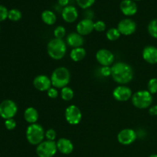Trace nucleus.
I'll use <instances>...</instances> for the list:
<instances>
[{
    "mask_svg": "<svg viewBox=\"0 0 157 157\" xmlns=\"http://www.w3.org/2000/svg\"><path fill=\"white\" fill-rule=\"evenodd\" d=\"M111 77L115 82L124 85L133 79L134 71L131 65L127 63L119 61L112 65Z\"/></svg>",
    "mask_w": 157,
    "mask_h": 157,
    "instance_id": "obj_1",
    "label": "nucleus"
},
{
    "mask_svg": "<svg viewBox=\"0 0 157 157\" xmlns=\"http://www.w3.org/2000/svg\"><path fill=\"white\" fill-rule=\"evenodd\" d=\"M48 55L54 60H61L65 56L67 52V44L63 39L53 38L47 45Z\"/></svg>",
    "mask_w": 157,
    "mask_h": 157,
    "instance_id": "obj_2",
    "label": "nucleus"
},
{
    "mask_svg": "<svg viewBox=\"0 0 157 157\" xmlns=\"http://www.w3.org/2000/svg\"><path fill=\"white\" fill-rule=\"evenodd\" d=\"M52 84L55 88L67 87L71 81L70 71L65 67H58L54 70L51 75Z\"/></svg>",
    "mask_w": 157,
    "mask_h": 157,
    "instance_id": "obj_3",
    "label": "nucleus"
},
{
    "mask_svg": "<svg viewBox=\"0 0 157 157\" xmlns=\"http://www.w3.org/2000/svg\"><path fill=\"white\" fill-rule=\"evenodd\" d=\"M26 139L28 142L34 146H38L44 141L45 137V132L41 124H29L26 129Z\"/></svg>",
    "mask_w": 157,
    "mask_h": 157,
    "instance_id": "obj_4",
    "label": "nucleus"
},
{
    "mask_svg": "<svg viewBox=\"0 0 157 157\" xmlns=\"http://www.w3.org/2000/svg\"><path fill=\"white\" fill-rule=\"evenodd\" d=\"M132 104L138 109H147L151 107L153 101V94L147 90H137L133 94L131 98Z\"/></svg>",
    "mask_w": 157,
    "mask_h": 157,
    "instance_id": "obj_5",
    "label": "nucleus"
},
{
    "mask_svg": "<svg viewBox=\"0 0 157 157\" xmlns=\"http://www.w3.org/2000/svg\"><path fill=\"white\" fill-rule=\"evenodd\" d=\"M58 152L56 142L44 140L36 147V154L38 157H53Z\"/></svg>",
    "mask_w": 157,
    "mask_h": 157,
    "instance_id": "obj_6",
    "label": "nucleus"
},
{
    "mask_svg": "<svg viewBox=\"0 0 157 157\" xmlns=\"http://www.w3.org/2000/svg\"><path fill=\"white\" fill-rule=\"evenodd\" d=\"M17 112L18 107L15 101L7 99L0 103V117L5 121L15 117Z\"/></svg>",
    "mask_w": 157,
    "mask_h": 157,
    "instance_id": "obj_7",
    "label": "nucleus"
},
{
    "mask_svg": "<svg viewBox=\"0 0 157 157\" xmlns=\"http://www.w3.org/2000/svg\"><path fill=\"white\" fill-rule=\"evenodd\" d=\"M65 120L71 125H78L81 123L82 120V113L79 107L76 105H70L66 108L65 113Z\"/></svg>",
    "mask_w": 157,
    "mask_h": 157,
    "instance_id": "obj_8",
    "label": "nucleus"
},
{
    "mask_svg": "<svg viewBox=\"0 0 157 157\" xmlns=\"http://www.w3.org/2000/svg\"><path fill=\"white\" fill-rule=\"evenodd\" d=\"M137 139V133L134 130L126 128L121 130L117 134V140L121 144L128 146L132 144Z\"/></svg>",
    "mask_w": 157,
    "mask_h": 157,
    "instance_id": "obj_9",
    "label": "nucleus"
},
{
    "mask_svg": "<svg viewBox=\"0 0 157 157\" xmlns=\"http://www.w3.org/2000/svg\"><path fill=\"white\" fill-rule=\"evenodd\" d=\"M117 29L121 35L129 36L133 35L136 32V23L131 18H124L118 23Z\"/></svg>",
    "mask_w": 157,
    "mask_h": 157,
    "instance_id": "obj_10",
    "label": "nucleus"
},
{
    "mask_svg": "<svg viewBox=\"0 0 157 157\" xmlns=\"http://www.w3.org/2000/svg\"><path fill=\"white\" fill-rule=\"evenodd\" d=\"M133 91L129 87L126 85H119L115 87L113 91V97L116 101L125 102L131 99Z\"/></svg>",
    "mask_w": 157,
    "mask_h": 157,
    "instance_id": "obj_11",
    "label": "nucleus"
},
{
    "mask_svg": "<svg viewBox=\"0 0 157 157\" xmlns=\"http://www.w3.org/2000/svg\"><path fill=\"white\" fill-rule=\"evenodd\" d=\"M96 60L101 66H110L114 61V55L110 50L101 48L96 53Z\"/></svg>",
    "mask_w": 157,
    "mask_h": 157,
    "instance_id": "obj_12",
    "label": "nucleus"
},
{
    "mask_svg": "<svg viewBox=\"0 0 157 157\" xmlns=\"http://www.w3.org/2000/svg\"><path fill=\"white\" fill-rule=\"evenodd\" d=\"M33 85L39 91H48L52 87V84L50 78L47 75H40L34 78Z\"/></svg>",
    "mask_w": 157,
    "mask_h": 157,
    "instance_id": "obj_13",
    "label": "nucleus"
},
{
    "mask_svg": "<svg viewBox=\"0 0 157 157\" xmlns=\"http://www.w3.org/2000/svg\"><path fill=\"white\" fill-rule=\"evenodd\" d=\"M76 30L77 32L82 36L90 35L94 31V22L92 19L84 18L77 24Z\"/></svg>",
    "mask_w": 157,
    "mask_h": 157,
    "instance_id": "obj_14",
    "label": "nucleus"
},
{
    "mask_svg": "<svg viewBox=\"0 0 157 157\" xmlns=\"http://www.w3.org/2000/svg\"><path fill=\"white\" fill-rule=\"evenodd\" d=\"M120 9L125 16H133L137 12L138 7L133 0H123L120 4Z\"/></svg>",
    "mask_w": 157,
    "mask_h": 157,
    "instance_id": "obj_15",
    "label": "nucleus"
},
{
    "mask_svg": "<svg viewBox=\"0 0 157 157\" xmlns=\"http://www.w3.org/2000/svg\"><path fill=\"white\" fill-rule=\"evenodd\" d=\"M61 17L67 23H73L78 19V11L76 7L73 6H67L63 8L61 11Z\"/></svg>",
    "mask_w": 157,
    "mask_h": 157,
    "instance_id": "obj_16",
    "label": "nucleus"
},
{
    "mask_svg": "<svg viewBox=\"0 0 157 157\" xmlns=\"http://www.w3.org/2000/svg\"><path fill=\"white\" fill-rule=\"evenodd\" d=\"M142 55L144 61L149 64H157V48L155 46H146L143 50Z\"/></svg>",
    "mask_w": 157,
    "mask_h": 157,
    "instance_id": "obj_17",
    "label": "nucleus"
},
{
    "mask_svg": "<svg viewBox=\"0 0 157 157\" xmlns=\"http://www.w3.org/2000/svg\"><path fill=\"white\" fill-rule=\"evenodd\" d=\"M58 151L64 155H69L73 152L74 144L69 139L67 138H60L56 142Z\"/></svg>",
    "mask_w": 157,
    "mask_h": 157,
    "instance_id": "obj_18",
    "label": "nucleus"
},
{
    "mask_svg": "<svg viewBox=\"0 0 157 157\" xmlns=\"http://www.w3.org/2000/svg\"><path fill=\"white\" fill-rule=\"evenodd\" d=\"M66 43L73 48L82 47L84 44V36L78 34V32H71L67 35Z\"/></svg>",
    "mask_w": 157,
    "mask_h": 157,
    "instance_id": "obj_19",
    "label": "nucleus"
},
{
    "mask_svg": "<svg viewBox=\"0 0 157 157\" xmlns=\"http://www.w3.org/2000/svg\"><path fill=\"white\" fill-rule=\"evenodd\" d=\"M38 117H39V114H38V110L35 107H29L25 110L24 119L29 124H36Z\"/></svg>",
    "mask_w": 157,
    "mask_h": 157,
    "instance_id": "obj_20",
    "label": "nucleus"
},
{
    "mask_svg": "<svg viewBox=\"0 0 157 157\" xmlns=\"http://www.w3.org/2000/svg\"><path fill=\"white\" fill-rule=\"evenodd\" d=\"M86 50L83 47L80 48H72L70 53V58L75 62H79V61H82L86 56Z\"/></svg>",
    "mask_w": 157,
    "mask_h": 157,
    "instance_id": "obj_21",
    "label": "nucleus"
},
{
    "mask_svg": "<svg viewBox=\"0 0 157 157\" xmlns=\"http://www.w3.org/2000/svg\"><path fill=\"white\" fill-rule=\"evenodd\" d=\"M41 17L43 22L48 25H53L57 21L56 15L55 14V12L51 10L43 11Z\"/></svg>",
    "mask_w": 157,
    "mask_h": 157,
    "instance_id": "obj_22",
    "label": "nucleus"
},
{
    "mask_svg": "<svg viewBox=\"0 0 157 157\" xmlns=\"http://www.w3.org/2000/svg\"><path fill=\"white\" fill-rule=\"evenodd\" d=\"M75 96V93H74L73 89L71 88L70 87H64L61 88V97L62 100L65 101H71Z\"/></svg>",
    "mask_w": 157,
    "mask_h": 157,
    "instance_id": "obj_23",
    "label": "nucleus"
},
{
    "mask_svg": "<svg viewBox=\"0 0 157 157\" xmlns=\"http://www.w3.org/2000/svg\"><path fill=\"white\" fill-rule=\"evenodd\" d=\"M121 34L117 29V28H111V29H108L106 33V36L107 38L110 41H117L118 38L121 37Z\"/></svg>",
    "mask_w": 157,
    "mask_h": 157,
    "instance_id": "obj_24",
    "label": "nucleus"
},
{
    "mask_svg": "<svg viewBox=\"0 0 157 157\" xmlns=\"http://www.w3.org/2000/svg\"><path fill=\"white\" fill-rule=\"evenodd\" d=\"M22 17V14L18 9H12L9 11V15H8V18L10 21H18Z\"/></svg>",
    "mask_w": 157,
    "mask_h": 157,
    "instance_id": "obj_25",
    "label": "nucleus"
},
{
    "mask_svg": "<svg viewBox=\"0 0 157 157\" xmlns=\"http://www.w3.org/2000/svg\"><path fill=\"white\" fill-rule=\"evenodd\" d=\"M147 30H148L150 36L157 39V18L151 20L150 21V23L148 24V27H147Z\"/></svg>",
    "mask_w": 157,
    "mask_h": 157,
    "instance_id": "obj_26",
    "label": "nucleus"
},
{
    "mask_svg": "<svg viewBox=\"0 0 157 157\" xmlns=\"http://www.w3.org/2000/svg\"><path fill=\"white\" fill-rule=\"evenodd\" d=\"M147 90L152 94L157 93V78H153L148 81L147 84Z\"/></svg>",
    "mask_w": 157,
    "mask_h": 157,
    "instance_id": "obj_27",
    "label": "nucleus"
},
{
    "mask_svg": "<svg viewBox=\"0 0 157 157\" xmlns=\"http://www.w3.org/2000/svg\"><path fill=\"white\" fill-rule=\"evenodd\" d=\"M54 35L55 38H59V39H63L66 35V29L64 26L58 25L54 30Z\"/></svg>",
    "mask_w": 157,
    "mask_h": 157,
    "instance_id": "obj_28",
    "label": "nucleus"
},
{
    "mask_svg": "<svg viewBox=\"0 0 157 157\" xmlns=\"http://www.w3.org/2000/svg\"><path fill=\"white\" fill-rule=\"evenodd\" d=\"M96 0H76L78 6L82 9H87L91 7Z\"/></svg>",
    "mask_w": 157,
    "mask_h": 157,
    "instance_id": "obj_29",
    "label": "nucleus"
},
{
    "mask_svg": "<svg viewBox=\"0 0 157 157\" xmlns=\"http://www.w3.org/2000/svg\"><path fill=\"white\" fill-rule=\"evenodd\" d=\"M106 26L105 22L101 20H98L96 22H94V30L98 32H103L106 30Z\"/></svg>",
    "mask_w": 157,
    "mask_h": 157,
    "instance_id": "obj_30",
    "label": "nucleus"
},
{
    "mask_svg": "<svg viewBox=\"0 0 157 157\" xmlns=\"http://www.w3.org/2000/svg\"><path fill=\"white\" fill-rule=\"evenodd\" d=\"M16 121H15L14 118L8 119L5 121V127H6V128L9 130H13L16 127Z\"/></svg>",
    "mask_w": 157,
    "mask_h": 157,
    "instance_id": "obj_31",
    "label": "nucleus"
},
{
    "mask_svg": "<svg viewBox=\"0 0 157 157\" xmlns=\"http://www.w3.org/2000/svg\"><path fill=\"white\" fill-rule=\"evenodd\" d=\"M56 131L54 129H48L45 131V138L48 140L55 141L56 139Z\"/></svg>",
    "mask_w": 157,
    "mask_h": 157,
    "instance_id": "obj_32",
    "label": "nucleus"
},
{
    "mask_svg": "<svg viewBox=\"0 0 157 157\" xmlns=\"http://www.w3.org/2000/svg\"><path fill=\"white\" fill-rule=\"evenodd\" d=\"M8 15H9V10L7 8L2 5H0V22L8 18Z\"/></svg>",
    "mask_w": 157,
    "mask_h": 157,
    "instance_id": "obj_33",
    "label": "nucleus"
},
{
    "mask_svg": "<svg viewBox=\"0 0 157 157\" xmlns=\"http://www.w3.org/2000/svg\"><path fill=\"white\" fill-rule=\"evenodd\" d=\"M100 73L103 77L111 76V67L110 66H101L100 68Z\"/></svg>",
    "mask_w": 157,
    "mask_h": 157,
    "instance_id": "obj_34",
    "label": "nucleus"
},
{
    "mask_svg": "<svg viewBox=\"0 0 157 157\" xmlns=\"http://www.w3.org/2000/svg\"><path fill=\"white\" fill-rule=\"evenodd\" d=\"M47 94L48 96L50 98H52V99H56L58 97V95H59L58 90H57V88H55V87H51V88L47 91Z\"/></svg>",
    "mask_w": 157,
    "mask_h": 157,
    "instance_id": "obj_35",
    "label": "nucleus"
},
{
    "mask_svg": "<svg viewBox=\"0 0 157 157\" xmlns=\"http://www.w3.org/2000/svg\"><path fill=\"white\" fill-rule=\"evenodd\" d=\"M149 113H150V116H157V105L151 106L150 109H149Z\"/></svg>",
    "mask_w": 157,
    "mask_h": 157,
    "instance_id": "obj_36",
    "label": "nucleus"
},
{
    "mask_svg": "<svg viewBox=\"0 0 157 157\" xmlns=\"http://www.w3.org/2000/svg\"><path fill=\"white\" fill-rule=\"evenodd\" d=\"M69 1H70V0H58V2L60 6L64 8L66 7V6H68Z\"/></svg>",
    "mask_w": 157,
    "mask_h": 157,
    "instance_id": "obj_37",
    "label": "nucleus"
},
{
    "mask_svg": "<svg viewBox=\"0 0 157 157\" xmlns=\"http://www.w3.org/2000/svg\"><path fill=\"white\" fill-rule=\"evenodd\" d=\"M149 157H157V154H152Z\"/></svg>",
    "mask_w": 157,
    "mask_h": 157,
    "instance_id": "obj_38",
    "label": "nucleus"
},
{
    "mask_svg": "<svg viewBox=\"0 0 157 157\" xmlns=\"http://www.w3.org/2000/svg\"><path fill=\"white\" fill-rule=\"evenodd\" d=\"M133 1H135V2H136V1H141V0H133Z\"/></svg>",
    "mask_w": 157,
    "mask_h": 157,
    "instance_id": "obj_39",
    "label": "nucleus"
},
{
    "mask_svg": "<svg viewBox=\"0 0 157 157\" xmlns=\"http://www.w3.org/2000/svg\"><path fill=\"white\" fill-rule=\"evenodd\" d=\"M0 31H1V27H0Z\"/></svg>",
    "mask_w": 157,
    "mask_h": 157,
    "instance_id": "obj_40",
    "label": "nucleus"
}]
</instances>
